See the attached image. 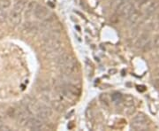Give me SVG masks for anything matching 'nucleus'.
Listing matches in <instances>:
<instances>
[{"instance_id": "obj_1", "label": "nucleus", "mask_w": 159, "mask_h": 131, "mask_svg": "<svg viewBox=\"0 0 159 131\" xmlns=\"http://www.w3.org/2000/svg\"><path fill=\"white\" fill-rule=\"evenodd\" d=\"M62 45L61 40L59 39V35H57L56 33H52L47 36V37L44 39V48L48 52H55L60 49Z\"/></svg>"}, {"instance_id": "obj_2", "label": "nucleus", "mask_w": 159, "mask_h": 131, "mask_svg": "<svg viewBox=\"0 0 159 131\" xmlns=\"http://www.w3.org/2000/svg\"><path fill=\"white\" fill-rule=\"evenodd\" d=\"M23 8H24V1L20 0L15 4V6L13 7L12 11L11 12V13L9 15V21L12 26L16 27L20 23Z\"/></svg>"}, {"instance_id": "obj_3", "label": "nucleus", "mask_w": 159, "mask_h": 131, "mask_svg": "<svg viewBox=\"0 0 159 131\" xmlns=\"http://www.w3.org/2000/svg\"><path fill=\"white\" fill-rule=\"evenodd\" d=\"M34 14L38 20H41L44 21L52 20L53 18V15L51 12V11L46 6L41 5V4L36 5L35 10H34Z\"/></svg>"}, {"instance_id": "obj_4", "label": "nucleus", "mask_w": 159, "mask_h": 131, "mask_svg": "<svg viewBox=\"0 0 159 131\" xmlns=\"http://www.w3.org/2000/svg\"><path fill=\"white\" fill-rule=\"evenodd\" d=\"M148 125V119L145 115L139 114H137L132 121L131 127L134 130H143L147 128Z\"/></svg>"}, {"instance_id": "obj_5", "label": "nucleus", "mask_w": 159, "mask_h": 131, "mask_svg": "<svg viewBox=\"0 0 159 131\" xmlns=\"http://www.w3.org/2000/svg\"><path fill=\"white\" fill-rule=\"evenodd\" d=\"M37 117L40 118L41 120H46L52 117V110L51 107L44 105V104H38L37 106H35Z\"/></svg>"}, {"instance_id": "obj_6", "label": "nucleus", "mask_w": 159, "mask_h": 131, "mask_svg": "<svg viewBox=\"0 0 159 131\" xmlns=\"http://www.w3.org/2000/svg\"><path fill=\"white\" fill-rule=\"evenodd\" d=\"M31 112L26 108V109H17L15 119L20 126H26L28 122L30 119Z\"/></svg>"}, {"instance_id": "obj_7", "label": "nucleus", "mask_w": 159, "mask_h": 131, "mask_svg": "<svg viewBox=\"0 0 159 131\" xmlns=\"http://www.w3.org/2000/svg\"><path fill=\"white\" fill-rule=\"evenodd\" d=\"M26 127L28 130H41L44 129V123L43 120L40 118H30L28 123L26 124Z\"/></svg>"}, {"instance_id": "obj_8", "label": "nucleus", "mask_w": 159, "mask_h": 131, "mask_svg": "<svg viewBox=\"0 0 159 131\" xmlns=\"http://www.w3.org/2000/svg\"><path fill=\"white\" fill-rule=\"evenodd\" d=\"M62 67V71L66 75H72L76 72L77 69V64L76 61L73 59H71L66 64L61 66Z\"/></svg>"}, {"instance_id": "obj_9", "label": "nucleus", "mask_w": 159, "mask_h": 131, "mask_svg": "<svg viewBox=\"0 0 159 131\" xmlns=\"http://www.w3.org/2000/svg\"><path fill=\"white\" fill-rule=\"evenodd\" d=\"M150 45V40L148 35H142L136 42V47L140 49L147 50V47Z\"/></svg>"}, {"instance_id": "obj_10", "label": "nucleus", "mask_w": 159, "mask_h": 131, "mask_svg": "<svg viewBox=\"0 0 159 131\" xmlns=\"http://www.w3.org/2000/svg\"><path fill=\"white\" fill-rule=\"evenodd\" d=\"M10 6V0H0V20H4L6 18V10Z\"/></svg>"}, {"instance_id": "obj_11", "label": "nucleus", "mask_w": 159, "mask_h": 131, "mask_svg": "<svg viewBox=\"0 0 159 131\" xmlns=\"http://www.w3.org/2000/svg\"><path fill=\"white\" fill-rule=\"evenodd\" d=\"M139 18H140V12L134 10V11L126 18L127 25H128V26H133V25H134V24L139 20Z\"/></svg>"}, {"instance_id": "obj_12", "label": "nucleus", "mask_w": 159, "mask_h": 131, "mask_svg": "<svg viewBox=\"0 0 159 131\" xmlns=\"http://www.w3.org/2000/svg\"><path fill=\"white\" fill-rule=\"evenodd\" d=\"M72 58H71V56L69 54L63 53V54H60L59 56H57L56 58V63H57V65L62 66H64L65 64H66Z\"/></svg>"}, {"instance_id": "obj_13", "label": "nucleus", "mask_w": 159, "mask_h": 131, "mask_svg": "<svg viewBox=\"0 0 159 131\" xmlns=\"http://www.w3.org/2000/svg\"><path fill=\"white\" fill-rule=\"evenodd\" d=\"M159 5V3L158 1H155V2H153V3H151L145 10V12H146V14L147 15H150V14H152L154 12H155V10H157V8L158 7Z\"/></svg>"}, {"instance_id": "obj_14", "label": "nucleus", "mask_w": 159, "mask_h": 131, "mask_svg": "<svg viewBox=\"0 0 159 131\" xmlns=\"http://www.w3.org/2000/svg\"><path fill=\"white\" fill-rule=\"evenodd\" d=\"M37 4L34 1L30 2L27 7V10H26V17L29 18L32 14H34V10H35V7Z\"/></svg>"}, {"instance_id": "obj_15", "label": "nucleus", "mask_w": 159, "mask_h": 131, "mask_svg": "<svg viewBox=\"0 0 159 131\" xmlns=\"http://www.w3.org/2000/svg\"><path fill=\"white\" fill-rule=\"evenodd\" d=\"M52 103L53 107H54L56 110H57V111H59V112L64 111L65 106H64L63 103H62L60 100H58V99H54V100H52Z\"/></svg>"}, {"instance_id": "obj_16", "label": "nucleus", "mask_w": 159, "mask_h": 131, "mask_svg": "<svg viewBox=\"0 0 159 131\" xmlns=\"http://www.w3.org/2000/svg\"><path fill=\"white\" fill-rule=\"evenodd\" d=\"M121 99V95L120 94H114V95H112V100L113 101H118V100H120Z\"/></svg>"}, {"instance_id": "obj_17", "label": "nucleus", "mask_w": 159, "mask_h": 131, "mask_svg": "<svg viewBox=\"0 0 159 131\" xmlns=\"http://www.w3.org/2000/svg\"><path fill=\"white\" fill-rule=\"evenodd\" d=\"M153 45L156 47V48H159V36H156L154 42H153Z\"/></svg>"}, {"instance_id": "obj_18", "label": "nucleus", "mask_w": 159, "mask_h": 131, "mask_svg": "<svg viewBox=\"0 0 159 131\" xmlns=\"http://www.w3.org/2000/svg\"><path fill=\"white\" fill-rule=\"evenodd\" d=\"M150 0H136V3L139 4L140 5H143L145 4H147L148 2H150Z\"/></svg>"}, {"instance_id": "obj_19", "label": "nucleus", "mask_w": 159, "mask_h": 131, "mask_svg": "<svg viewBox=\"0 0 159 131\" xmlns=\"http://www.w3.org/2000/svg\"><path fill=\"white\" fill-rule=\"evenodd\" d=\"M9 130L10 129L8 128V127H0V130Z\"/></svg>"}, {"instance_id": "obj_20", "label": "nucleus", "mask_w": 159, "mask_h": 131, "mask_svg": "<svg viewBox=\"0 0 159 131\" xmlns=\"http://www.w3.org/2000/svg\"><path fill=\"white\" fill-rule=\"evenodd\" d=\"M155 84L158 86V87H159V79H158L157 81H156V82H155Z\"/></svg>"}, {"instance_id": "obj_21", "label": "nucleus", "mask_w": 159, "mask_h": 131, "mask_svg": "<svg viewBox=\"0 0 159 131\" xmlns=\"http://www.w3.org/2000/svg\"><path fill=\"white\" fill-rule=\"evenodd\" d=\"M113 2H119V3H121V2H124V1H126V0H112Z\"/></svg>"}, {"instance_id": "obj_22", "label": "nucleus", "mask_w": 159, "mask_h": 131, "mask_svg": "<svg viewBox=\"0 0 159 131\" xmlns=\"http://www.w3.org/2000/svg\"><path fill=\"white\" fill-rule=\"evenodd\" d=\"M157 74H158V75H159V70L158 71V72H157Z\"/></svg>"}]
</instances>
